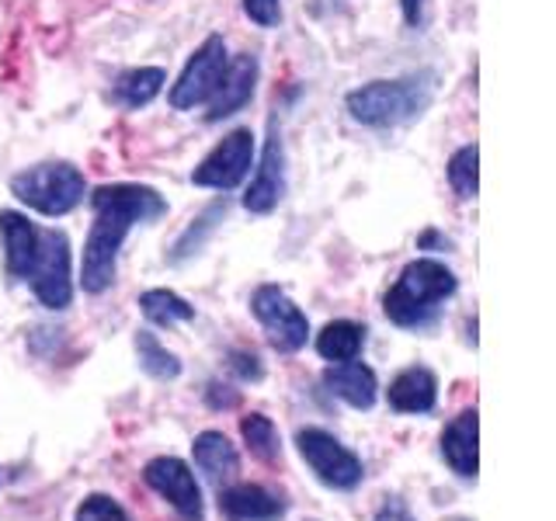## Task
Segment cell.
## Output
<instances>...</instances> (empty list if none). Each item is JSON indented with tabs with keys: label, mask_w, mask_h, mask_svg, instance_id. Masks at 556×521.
I'll list each match as a JSON object with an SVG mask.
<instances>
[{
	"label": "cell",
	"mask_w": 556,
	"mask_h": 521,
	"mask_svg": "<svg viewBox=\"0 0 556 521\" xmlns=\"http://www.w3.org/2000/svg\"><path fill=\"white\" fill-rule=\"evenodd\" d=\"M324 386L334 393L338 399H344L348 407L355 410H369L379 396V379L369 365L362 361H334L330 369L324 372Z\"/></svg>",
	"instance_id": "5bb4252c"
},
{
	"label": "cell",
	"mask_w": 556,
	"mask_h": 521,
	"mask_svg": "<svg viewBox=\"0 0 556 521\" xmlns=\"http://www.w3.org/2000/svg\"><path fill=\"white\" fill-rule=\"evenodd\" d=\"M365 344V327L352 320H334L317 334V352L327 361H352Z\"/></svg>",
	"instance_id": "d6986e66"
},
{
	"label": "cell",
	"mask_w": 556,
	"mask_h": 521,
	"mask_svg": "<svg viewBox=\"0 0 556 521\" xmlns=\"http://www.w3.org/2000/svg\"><path fill=\"white\" fill-rule=\"evenodd\" d=\"M219 511L226 521H275L286 514V500L261 483H237L219 491Z\"/></svg>",
	"instance_id": "7c38bea8"
},
{
	"label": "cell",
	"mask_w": 556,
	"mask_h": 521,
	"mask_svg": "<svg viewBox=\"0 0 556 521\" xmlns=\"http://www.w3.org/2000/svg\"><path fill=\"white\" fill-rule=\"evenodd\" d=\"M191 456H195V466L205 473V480L219 486V491L230 486L240 473V452L223 431H202L199 439L191 442Z\"/></svg>",
	"instance_id": "9a60e30c"
},
{
	"label": "cell",
	"mask_w": 556,
	"mask_h": 521,
	"mask_svg": "<svg viewBox=\"0 0 556 521\" xmlns=\"http://www.w3.org/2000/svg\"><path fill=\"white\" fill-rule=\"evenodd\" d=\"M91 202H94V226L84 243L80 282L84 292L98 295L115 282V260L129 230L136 223L161 219L167 213V202L161 199V191H153L147 185H101L91 195Z\"/></svg>",
	"instance_id": "6da1fadb"
},
{
	"label": "cell",
	"mask_w": 556,
	"mask_h": 521,
	"mask_svg": "<svg viewBox=\"0 0 556 521\" xmlns=\"http://www.w3.org/2000/svg\"><path fill=\"white\" fill-rule=\"evenodd\" d=\"M226 66H230L226 42L219 35H208V39L195 49V56L188 60L178 84L170 87V104L178 112H185V109H195V104L213 101L223 77H226Z\"/></svg>",
	"instance_id": "52a82bcc"
},
{
	"label": "cell",
	"mask_w": 556,
	"mask_h": 521,
	"mask_svg": "<svg viewBox=\"0 0 556 521\" xmlns=\"http://www.w3.org/2000/svg\"><path fill=\"white\" fill-rule=\"evenodd\" d=\"M74 521H129V514H126V508H122L115 497H109V494H91V497H84L77 504Z\"/></svg>",
	"instance_id": "cb8c5ba5"
},
{
	"label": "cell",
	"mask_w": 556,
	"mask_h": 521,
	"mask_svg": "<svg viewBox=\"0 0 556 521\" xmlns=\"http://www.w3.org/2000/svg\"><path fill=\"white\" fill-rule=\"evenodd\" d=\"M251 164H254V136L251 129H233L195 170H191V181L202 188L230 191L248 178Z\"/></svg>",
	"instance_id": "30bf717a"
},
{
	"label": "cell",
	"mask_w": 556,
	"mask_h": 521,
	"mask_svg": "<svg viewBox=\"0 0 556 521\" xmlns=\"http://www.w3.org/2000/svg\"><path fill=\"white\" fill-rule=\"evenodd\" d=\"M286 191V150H282V136L271 129L268 143H265V156H261V167L254 174V181L243 195V208L248 213H271V208L282 202Z\"/></svg>",
	"instance_id": "8fae6325"
},
{
	"label": "cell",
	"mask_w": 556,
	"mask_h": 521,
	"mask_svg": "<svg viewBox=\"0 0 556 521\" xmlns=\"http://www.w3.org/2000/svg\"><path fill=\"white\" fill-rule=\"evenodd\" d=\"M143 480L153 494H161L174 511L185 521H202L205 504H202V486L191 473V466L178 456H156L143 466Z\"/></svg>",
	"instance_id": "9c48e42d"
},
{
	"label": "cell",
	"mask_w": 556,
	"mask_h": 521,
	"mask_svg": "<svg viewBox=\"0 0 556 521\" xmlns=\"http://www.w3.org/2000/svg\"><path fill=\"white\" fill-rule=\"evenodd\" d=\"M295 445H300L303 462L313 469L324 486H334V491H355L365 476V466L352 448L341 445L334 434L324 428H303L295 434Z\"/></svg>",
	"instance_id": "8992f818"
},
{
	"label": "cell",
	"mask_w": 556,
	"mask_h": 521,
	"mask_svg": "<svg viewBox=\"0 0 556 521\" xmlns=\"http://www.w3.org/2000/svg\"><path fill=\"white\" fill-rule=\"evenodd\" d=\"M400 8H404V22L407 25L421 22V0H400Z\"/></svg>",
	"instance_id": "4316f807"
},
{
	"label": "cell",
	"mask_w": 556,
	"mask_h": 521,
	"mask_svg": "<svg viewBox=\"0 0 556 521\" xmlns=\"http://www.w3.org/2000/svg\"><path fill=\"white\" fill-rule=\"evenodd\" d=\"M136 355H139V365H143V372H150L153 379L181 376L178 355H170L167 347L150 334V330H139V334H136Z\"/></svg>",
	"instance_id": "44dd1931"
},
{
	"label": "cell",
	"mask_w": 556,
	"mask_h": 521,
	"mask_svg": "<svg viewBox=\"0 0 556 521\" xmlns=\"http://www.w3.org/2000/svg\"><path fill=\"white\" fill-rule=\"evenodd\" d=\"M240 434H243V442H248L251 456H257L261 462H275L278 452H282L278 431H275V424L268 421L265 414H248V417H243V421H240Z\"/></svg>",
	"instance_id": "7402d4cb"
},
{
	"label": "cell",
	"mask_w": 556,
	"mask_h": 521,
	"mask_svg": "<svg viewBox=\"0 0 556 521\" xmlns=\"http://www.w3.org/2000/svg\"><path fill=\"white\" fill-rule=\"evenodd\" d=\"M167 74L161 66H139V69H126L115 80V101L126 104V109H139V104H150L156 94H161Z\"/></svg>",
	"instance_id": "ac0fdd59"
},
{
	"label": "cell",
	"mask_w": 556,
	"mask_h": 521,
	"mask_svg": "<svg viewBox=\"0 0 556 521\" xmlns=\"http://www.w3.org/2000/svg\"><path fill=\"white\" fill-rule=\"evenodd\" d=\"M480 414L463 410L456 421L442 431V456L452 466V473H459L463 480H473L480 469Z\"/></svg>",
	"instance_id": "4fadbf2b"
},
{
	"label": "cell",
	"mask_w": 556,
	"mask_h": 521,
	"mask_svg": "<svg viewBox=\"0 0 556 521\" xmlns=\"http://www.w3.org/2000/svg\"><path fill=\"white\" fill-rule=\"evenodd\" d=\"M11 191L17 202L42 216H66L84 202L87 181L74 164H39L11 178Z\"/></svg>",
	"instance_id": "5b68a950"
},
{
	"label": "cell",
	"mask_w": 556,
	"mask_h": 521,
	"mask_svg": "<svg viewBox=\"0 0 556 521\" xmlns=\"http://www.w3.org/2000/svg\"><path fill=\"white\" fill-rule=\"evenodd\" d=\"M434 94L431 77H404V80H372L348 94V112L355 122L372 129H390L404 126V122L417 118Z\"/></svg>",
	"instance_id": "277c9868"
},
{
	"label": "cell",
	"mask_w": 556,
	"mask_h": 521,
	"mask_svg": "<svg viewBox=\"0 0 556 521\" xmlns=\"http://www.w3.org/2000/svg\"><path fill=\"white\" fill-rule=\"evenodd\" d=\"M477 161H480L477 143L456 150V153H452V161H448V185H452V191H456L463 202L477 199V188H480V181H477Z\"/></svg>",
	"instance_id": "603a6c76"
},
{
	"label": "cell",
	"mask_w": 556,
	"mask_h": 521,
	"mask_svg": "<svg viewBox=\"0 0 556 521\" xmlns=\"http://www.w3.org/2000/svg\"><path fill=\"white\" fill-rule=\"evenodd\" d=\"M456 285H459L456 275H452L442 260H431V257L410 260V265L400 271L396 285L387 292L382 309H387V317L396 327H421L434 317V309L456 292Z\"/></svg>",
	"instance_id": "3957f363"
},
{
	"label": "cell",
	"mask_w": 556,
	"mask_h": 521,
	"mask_svg": "<svg viewBox=\"0 0 556 521\" xmlns=\"http://www.w3.org/2000/svg\"><path fill=\"white\" fill-rule=\"evenodd\" d=\"M251 309H254L257 323L265 327L268 344L278 347V352L292 355V352H300V347L306 344V338H309L306 313L295 306L278 285H261L254 292V300H251Z\"/></svg>",
	"instance_id": "ba28073f"
},
{
	"label": "cell",
	"mask_w": 556,
	"mask_h": 521,
	"mask_svg": "<svg viewBox=\"0 0 556 521\" xmlns=\"http://www.w3.org/2000/svg\"><path fill=\"white\" fill-rule=\"evenodd\" d=\"M387 399L396 414H428L434 410V399H439V379H434L431 369H404L387 390Z\"/></svg>",
	"instance_id": "e0dca14e"
},
{
	"label": "cell",
	"mask_w": 556,
	"mask_h": 521,
	"mask_svg": "<svg viewBox=\"0 0 556 521\" xmlns=\"http://www.w3.org/2000/svg\"><path fill=\"white\" fill-rule=\"evenodd\" d=\"M0 237H4L8 271L17 282H28L35 300L46 309H66L74 300L70 282V240L60 230H42L28 216L0 213Z\"/></svg>",
	"instance_id": "7a4b0ae2"
},
{
	"label": "cell",
	"mask_w": 556,
	"mask_h": 521,
	"mask_svg": "<svg viewBox=\"0 0 556 521\" xmlns=\"http://www.w3.org/2000/svg\"><path fill=\"white\" fill-rule=\"evenodd\" d=\"M376 521H414V518H410V511L404 508V500L390 497V500H387V504H382V508H379Z\"/></svg>",
	"instance_id": "484cf974"
},
{
	"label": "cell",
	"mask_w": 556,
	"mask_h": 521,
	"mask_svg": "<svg viewBox=\"0 0 556 521\" xmlns=\"http://www.w3.org/2000/svg\"><path fill=\"white\" fill-rule=\"evenodd\" d=\"M139 309H143V317L156 327H174V323H185L195 317V306L185 303L178 292L170 289H150L139 295Z\"/></svg>",
	"instance_id": "ffe728a7"
},
{
	"label": "cell",
	"mask_w": 556,
	"mask_h": 521,
	"mask_svg": "<svg viewBox=\"0 0 556 521\" xmlns=\"http://www.w3.org/2000/svg\"><path fill=\"white\" fill-rule=\"evenodd\" d=\"M243 11L261 28H271L278 22V0H243Z\"/></svg>",
	"instance_id": "d4e9b609"
},
{
	"label": "cell",
	"mask_w": 556,
	"mask_h": 521,
	"mask_svg": "<svg viewBox=\"0 0 556 521\" xmlns=\"http://www.w3.org/2000/svg\"><path fill=\"white\" fill-rule=\"evenodd\" d=\"M254 84H257V60L251 56V52H243V56H240L237 63L226 66V77H223V84H219L216 98L208 101V115H205V118H208V122H219V118H226V115L240 112L243 104L251 101Z\"/></svg>",
	"instance_id": "2e32d148"
}]
</instances>
